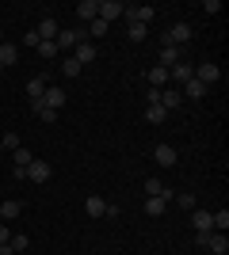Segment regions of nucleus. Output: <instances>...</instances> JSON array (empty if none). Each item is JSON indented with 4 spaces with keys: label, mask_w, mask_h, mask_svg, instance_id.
I'll list each match as a JSON object with an SVG mask.
<instances>
[{
    "label": "nucleus",
    "mask_w": 229,
    "mask_h": 255,
    "mask_svg": "<svg viewBox=\"0 0 229 255\" xmlns=\"http://www.w3.org/2000/svg\"><path fill=\"white\" fill-rule=\"evenodd\" d=\"M34 50H38V57H46V61H50V57H57V46H54V42H38Z\"/></svg>",
    "instance_id": "obj_31"
},
{
    "label": "nucleus",
    "mask_w": 229,
    "mask_h": 255,
    "mask_svg": "<svg viewBox=\"0 0 229 255\" xmlns=\"http://www.w3.org/2000/svg\"><path fill=\"white\" fill-rule=\"evenodd\" d=\"M153 156H157V164H161V168H176V149L172 145H157V152H153Z\"/></svg>",
    "instance_id": "obj_12"
},
{
    "label": "nucleus",
    "mask_w": 229,
    "mask_h": 255,
    "mask_svg": "<svg viewBox=\"0 0 229 255\" xmlns=\"http://www.w3.org/2000/svg\"><path fill=\"white\" fill-rule=\"evenodd\" d=\"M207 92H210V88H207V84H199L195 76H191V80L184 84V92H180V96H187V99H203Z\"/></svg>",
    "instance_id": "obj_18"
},
{
    "label": "nucleus",
    "mask_w": 229,
    "mask_h": 255,
    "mask_svg": "<svg viewBox=\"0 0 229 255\" xmlns=\"http://www.w3.org/2000/svg\"><path fill=\"white\" fill-rule=\"evenodd\" d=\"M191 225H195V233H214V225H210V210H191Z\"/></svg>",
    "instance_id": "obj_13"
},
{
    "label": "nucleus",
    "mask_w": 229,
    "mask_h": 255,
    "mask_svg": "<svg viewBox=\"0 0 229 255\" xmlns=\"http://www.w3.org/2000/svg\"><path fill=\"white\" fill-rule=\"evenodd\" d=\"M73 57H76L80 65H88V61H96V57H99V50H96L92 42H80V46L73 50Z\"/></svg>",
    "instance_id": "obj_14"
},
{
    "label": "nucleus",
    "mask_w": 229,
    "mask_h": 255,
    "mask_svg": "<svg viewBox=\"0 0 229 255\" xmlns=\"http://www.w3.org/2000/svg\"><path fill=\"white\" fill-rule=\"evenodd\" d=\"M34 115H38V122H46V126L57 122V111H50V107H42V103H34Z\"/></svg>",
    "instance_id": "obj_25"
},
{
    "label": "nucleus",
    "mask_w": 229,
    "mask_h": 255,
    "mask_svg": "<svg viewBox=\"0 0 229 255\" xmlns=\"http://www.w3.org/2000/svg\"><path fill=\"white\" fill-rule=\"evenodd\" d=\"M161 69H172V65H180V50H176V46H161Z\"/></svg>",
    "instance_id": "obj_20"
},
{
    "label": "nucleus",
    "mask_w": 229,
    "mask_h": 255,
    "mask_svg": "<svg viewBox=\"0 0 229 255\" xmlns=\"http://www.w3.org/2000/svg\"><path fill=\"white\" fill-rule=\"evenodd\" d=\"M0 38H4V27H0Z\"/></svg>",
    "instance_id": "obj_37"
},
{
    "label": "nucleus",
    "mask_w": 229,
    "mask_h": 255,
    "mask_svg": "<svg viewBox=\"0 0 229 255\" xmlns=\"http://www.w3.org/2000/svg\"><path fill=\"white\" fill-rule=\"evenodd\" d=\"M76 15L92 23V19H96V15H99V4H96V0H80V4H76Z\"/></svg>",
    "instance_id": "obj_21"
},
{
    "label": "nucleus",
    "mask_w": 229,
    "mask_h": 255,
    "mask_svg": "<svg viewBox=\"0 0 229 255\" xmlns=\"http://www.w3.org/2000/svg\"><path fill=\"white\" fill-rule=\"evenodd\" d=\"M145 194H149V198H172V191H168L157 175H149V179H145Z\"/></svg>",
    "instance_id": "obj_11"
},
{
    "label": "nucleus",
    "mask_w": 229,
    "mask_h": 255,
    "mask_svg": "<svg viewBox=\"0 0 229 255\" xmlns=\"http://www.w3.org/2000/svg\"><path fill=\"white\" fill-rule=\"evenodd\" d=\"M0 149H4V145H0Z\"/></svg>",
    "instance_id": "obj_39"
},
{
    "label": "nucleus",
    "mask_w": 229,
    "mask_h": 255,
    "mask_svg": "<svg viewBox=\"0 0 229 255\" xmlns=\"http://www.w3.org/2000/svg\"><path fill=\"white\" fill-rule=\"evenodd\" d=\"M203 11H207V15H218L222 4H218V0H207V4H203Z\"/></svg>",
    "instance_id": "obj_34"
},
{
    "label": "nucleus",
    "mask_w": 229,
    "mask_h": 255,
    "mask_svg": "<svg viewBox=\"0 0 229 255\" xmlns=\"http://www.w3.org/2000/svg\"><path fill=\"white\" fill-rule=\"evenodd\" d=\"M191 76H195V69H191V65H172V69H168V80H180V84H187V80H191Z\"/></svg>",
    "instance_id": "obj_15"
},
{
    "label": "nucleus",
    "mask_w": 229,
    "mask_h": 255,
    "mask_svg": "<svg viewBox=\"0 0 229 255\" xmlns=\"http://www.w3.org/2000/svg\"><path fill=\"white\" fill-rule=\"evenodd\" d=\"M122 15H126V23H142V27H149V23L157 19V8H149V4H134V8H126Z\"/></svg>",
    "instance_id": "obj_2"
},
{
    "label": "nucleus",
    "mask_w": 229,
    "mask_h": 255,
    "mask_svg": "<svg viewBox=\"0 0 229 255\" xmlns=\"http://www.w3.org/2000/svg\"><path fill=\"white\" fill-rule=\"evenodd\" d=\"M8 248H11V252H27V248H31V240H27L23 233H15V236L8 240Z\"/></svg>",
    "instance_id": "obj_29"
},
{
    "label": "nucleus",
    "mask_w": 229,
    "mask_h": 255,
    "mask_svg": "<svg viewBox=\"0 0 229 255\" xmlns=\"http://www.w3.org/2000/svg\"><path fill=\"white\" fill-rule=\"evenodd\" d=\"M19 213H23V202H15V198H8V202L0 206V217H4V221H15Z\"/></svg>",
    "instance_id": "obj_22"
},
{
    "label": "nucleus",
    "mask_w": 229,
    "mask_h": 255,
    "mask_svg": "<svg viewBox=\"0 0 229 255\" xmlns=\"http://www.w3.org/2000/svg\"><path fill=\"white\" fill-rule=\"evenodd\" d=\"M8 240H11V233H8V225H0V248L8 244Z\"/></svg>",
    "instance_id": "obj_35"
},
{
    "label": "nucleus",
    "mask_w": 229,
    "mask_h": 255,
    "mask_svg": "<svg viewBox=\"0 0 229 255\" xmlns=\"http://www.w3.org/2000/svg\"><path fill=\"white\" fill-rule=\"evenodd\" d=\"M0 145H4V149H19V133H0Z\"/></svg>",
    "instance_id": "obj_32"
},
{
    "label": "nucleus",
    "mask_w": 229,
    "mask_h": 255,
    "mask_svg": "<svg viewBox=\"0 0 229 255\" xmlns=\"http://www.w3.org/2000/svg\"><path fill=\"white\" fill-rule=\"evenodd\" d=\"M107 27H111V23H103V19L96 15V19L88 23V38H103V34H107Z\"/></svg>",
    "instance_id": "obj_26"
},
{
    "label": "nucleus",
    "mask_w": 229,
    "mask_h": 255,
    "mask_svg": "<svg viewBox=\"0 0 229 255\" xmlns=\"http://www.w3.org/2000/svg\"><path fill=\"white\" fill-rule=\"evenodd\" d=\"M80 69H84V65L76 61V57H65V65H61V73H65V76H80Z\"/></svg>",
    "instance_id": "obj_30"
},
{
    "label": "nucleus",
    "mask_w": 229,
    "mask_h": 255,
    "mask_svg": "<svg viewBox=\"0 0 229 255\" xmlns=\"http://www.w3.org/2000/svg\"><path fill=\"white\" fill-rule=\"evenodd\" d=\"M145 118H149L153 126H161L164 118H168V111H164V107H161V103H153V107H145Z\"/></svg>",
    "instance_id": "obj_23"
},
{
    "label": "nucleus",
    "mask_w": 229,
    "mask_h": 255,
    "mask_svg": "<svg viewBox=\"0 0 229 255\" xmlns=\"http://www.w3.org/2000/svg\"><path fill=\"white\" fill-rule=\"evenodd\" d=\"M19 61V46H11V42H0V65L8 69V65Z\"/></svg>",
    "instance_id": "obj_16"
},
{
    "label": "nucleus",
    "mask_w": 229,
    "mask_h": 255,
    "mask_svg": "<svg viewBox=\"0 0 229 255\" xmlns=\"http://www.w3.org/2000/svg\"><path fill=\"white\" fill-rule=\"evenodd\" d=\"M161 42H164V46H176V50H180V46H187V42H191V23H172Z\"/></svg>",
    "instance_id": "obj_1"
},
{
    "label": "nucleus",
    "mask_w": 229,
    "mask_h": 255,
    "mask_svg": "<svg viewBox=\"0 0 229 255\" xmlns=\"http://www.w3.org/2000/svg\"><path fill=\"white\" fill-rule=\"evenodd\" d=\"M50 175H54V168H50L46 160H31V164H27V179L31 183H50Z\"/></svg>",
    "instance_id": "obj_4"
},
{
    "label": "nucleus",
    "mask_w": 229,
    "mask_h": 255,
    "mask_svg": "<svg viewBox=\"0 0 229 255\" xmlns=\"http://www.w3.org/2000/svg\"><path fill=\"white\" fill-rule=\"evenodd\" d=\"M46 88H50V84H46V76L38 73V76H34V80H27V96H31L34 103H38V99H42V92H46Z\"/></svg>",
    "instance_id": "obj_17"
},
{
    "label": "nucleus",
    "mask_w": 229,
    "mask_h": 255,
    "mask_svg": "<svg viewBox=\"0 0 229 255\" xmlns=\"http://www.w3.org/2000/svg\"><path fill=\"white\" fill-rule=\"evenodd\" d=\"M122 11H126V4H119V0H99V19H103V23L119 19Z\"/></svg>",
    "instance_id": "obj_6"
},
{
    "label": "nucleus",
    "mask_w": 229,
    "mask_h": 255,
    "mask_svg": "<svg viewBox=\"0 0 229 255\" xmlns=\"http://www.w3.org/2000/svg\"><path fill=\"white\" fill-rule=\"evenodd\" d=\"M145 80H149V88H157V92L172 84V80H168V69H161V65H157V69H149V73H145Z\"/></svg>",
    "instance_id": "obj_10"
},
{
    "label": "nucleus",
    "mask_w": 229,
    "mask_h": 255,
    "mask_svg": "<svg viewBox=\"0 0 229 255\" xmlns=\"http://www.w3.org/2000/svg\"><path fill=\"white\" fill-rule=\"evenodd\" d=\"M31 152H27V149H23V145H19V149H15V152H11V168H27V164H31Z\"/></svg>",
    "instance_id": "obj_28"
},
{
    "label": "nucleus",
    "mask_w": 229,
    "mask_h": 255,
    "mask_svg": "<svg viewBox=\"0 0 229 255\" xmlns=\"http://www.w3.org/2000/svg\"><path fill=\"white\" fill-rule=\"evenodd\" d=\"M126 34H130V42H145L149 27H142V23H126Z\"/></svg>",
    "instance_id": "obj_27"
},
{
    "label": "nucleus",
    "mask_w": 229,
    "mask_h": 255,
    "mask_svg": "<svg viewBox=\"0 0 229 255\" xmlns=\"http://www.w3.org/2000/svg\"><path fill=\"white\" fill-rule=\"evenodd\" d=\"M84 210H88V217H103V210H107V202H103L99 194H88V198H84Z\"/></svg>",
    "instance_id": "obj_19"
},
{
    "label": "nucleus",
    "mask_w": 229,
    "mask_h": 255,
    "mask_svg": "<svg viewBox=\"0 0 229 255\" xmlns=\"http://www.w3.org/2000/svg\"><path fill=\"white\" fill-rule=\"evenodd\" d=\"M176 206L180 210H195V194H176Z\"/></svg>",
    "instance_id": "obj_33"
},
{
    "label": "nucleus",
    "mask_w": 229,
    "mask_h": 255,
    "mask_svg": "<svg viewBox=\"0 0 229 255\" xmlns=\"http://www.w3.org/2000/svg\"><path fill=\"white\" fill-rule=\"evenodd\" d=\"M0 76H4V65H0Z\"/></svg>",
    "instance_id": "obj_36"
},
{
    "label": "nucleus",
    "mask_w": 229,
    "mask_h": 255,
    "mask_svg": "<svg viewBox=\"0 0 229 255\" xmlns=\"http://www.w3.org/2000/svg\"><path fill=\"white\" fill-rule=\"evenodd\" d=\"M207 252H214V255H229V240H226V233H210V236H207Z\"/></svg>",
    "instance_id": "obj_9"
},
{
    "label": "nucleus",
    "mask_w": 229,
    "mask_h": 255,
    "mask_svg": "<svg viewBox=\"0 0 229 255\" xmlns=\"http://www.w3.org/2000/svg\"><path fill=\"white\" fill-rule=\"evenodd\" d=\"M38 103H42V107H50V111H61V107H65V92H61V88H46Z\"/></svg>",
    "instance_id": "obj_7"
},
{
    "label": "nucleus",
    "mask_w": 229,
    "mask_h": 255,
    "mask_svg": "<svg viewBox=\"0 0 229 255\" xmlns=\"http://www.w3.org/2000/svg\"><path fill=\"white\" fill-rule=\"evenodd\" d=\"M164 206H168V198H145V213H149V217H161Z\"/></svg>",
    "instance_id": "obj_24"
},
{
    "label": "nucleus",
    "mask_w": 229,
    "mask_h": 255,
    "mask_svg": "<svg viewBox=\"0 0 229 255\" xmlns=\"http://www.w3.org/2000/svg\"><path fill=\"white\" fill-rule=\"evenodd\" d=\"M161 107L164 111H180V107H184V96H180L176 88H161Z\"/></svg>",
    "instance_id": "obj_8"
},
{
    "label": "nucleus",
    "mask_w": 229,
    "mask_h": 255,
    "mask_svg": "<svg viewBox=\"0 0 229 255\" xmlns=\"http://www.w3.org/2000/svg\"><path fill=\"white\" fill-rule=\"evenodd\" d=\"M57 31H61V27H57L54 15H42V19H38V31H34V34H38V42H54Z\"/></svg>",
    "instance_id": "obj_5"
},
{
    "label": "nucleus",
    "mask_w": 229,
    "mask_h": 255,
    "mask_svg": "<svg viewBox=\"0 0 229 255\" xmlns=\"http://www.w3.org/2000/svg\"><path fill=\"white\" fill-rule=\"evenodd\" d=\"M0 225H4V217H0Z\"/></svg>",
    "instance_id": "obj_38"
},
{
    "label": "nucleus",
    "mask_w": 229,
    "mask_h": 255,
    "mask_svg": "<svg viewBox=\"0 0 229 255\" xmlns=\"http://www.w3.org/2000/svg\"><path fill=\"white\" fill-rule=\"evenodd\" d=\"M195 80H199V84H218V80H222V69H218V65H214V61H203V65H199V69H195Z\"/></svg>",
    "instance_id": "obj_3"
}]
</instances>
